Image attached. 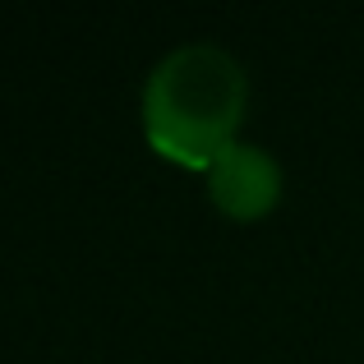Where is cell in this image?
<instances>
[{
  "mask_svg": "<svg viewBox=\"0 0 364 364\" xmlns=\"http://www.w3.org/2000/svg\"><path fill=\"white\" fill-rule=\"evenodd\" d=\"M245 65L217 42H185L152 65L143 83V134L152 152L189 171H208L245 116Z\"/></svg>",
  "mask_w": 364,
  "mask_h": 364,
  "instance_id": "obj_1",
  "label": "cell"
},
{
  "mask_svg": "<svg viewBox=\"0 0 364 364\" xmlns=\"http://www.w3.org/2000/svg\"><path fill=\"white\" fill-rule=\"evenodd\" d=\"M208 194L235 222H254V217L272 213L282 198V166L272 152L254 148V143H226L217 161L208 166Z\"/></svg>",
  "mask_w": 364,
  "mask_h": 364,
  "instance_id": "obj_2",
  "label": "cell"
}]
</instances>
